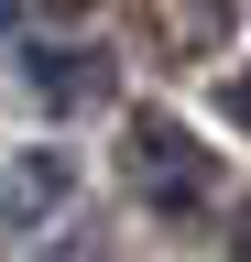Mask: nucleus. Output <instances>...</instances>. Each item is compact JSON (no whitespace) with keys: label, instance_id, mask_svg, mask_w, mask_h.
Instances as JSON below:
<instances>
[{"label":"nucleus","instance_id":"obj_1","mask_svg":"<svg viewBox=\"0 0 251 262\" xmlns=\"http://www.w3.org/2000/svg\"><path fill=\"white\" fill-rule=\"evenodd\" d=\"M218 98H230V120L251 131V77H230V88H218Z\"/></svg>","mask_w":251,"mask_h":262}]
</instances>
